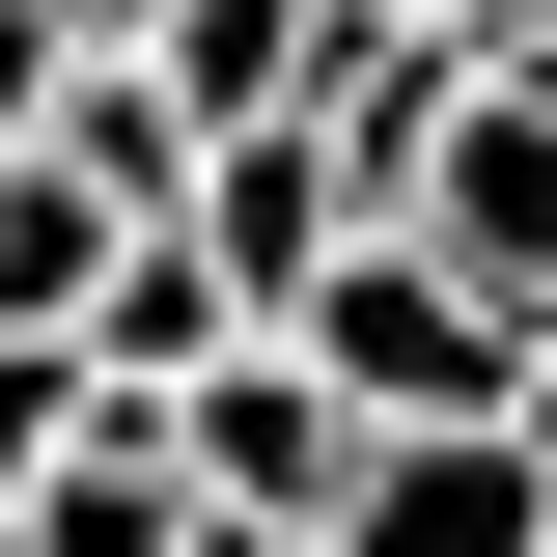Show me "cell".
I'll return each mask as SVG.
<instances>
[{
    "label": "cell",
    "mask_w": 557,
    "mask_h": 557,
    "mask_svg": "<svg viewBox=\"0 0 557 557\" xmlns=\"http://www.w3.org/2000/svg\"><path fill=\"white\" fill-rule=\"evenodd\" d=\"M278 362H307V391H335L362 446H446V418H502V362H530V335H502V307H446V278H418L391 223H362V251L307 278V307H278Z\"/></svg>",
    "instance_id": "6da1fadb"
},
{
    "label": "cell",
    "mask_w": 557,
    "mask_h": 557,
    "mask_svg": "<svg viewBox=\"0 0 557 557\" xmlns=\"http://www.w3.org/2000/svg\"><path fill=\"white\" fill-rule=\"evenodd\" d=\"M362 223H391V251L446 278V307L557 335V112H530V84H446V139H418V168H391Z\"/></svg>",
    "instance_id": "7a4b0ae2"
},
{
    "label": "cell",
    "mask_w": 557,
    "mask_h": 557,
    "mask_svg": "<svg viewBox=\"0 0 557 557\" xmlns=\"http://www.w3.org/2000/svg\"><path fill=\"white\" fill-rule=\"evenodd\" d=\"M139 446H168V502H196V530H335V474H362V418L307 391V362H278V335H223L196 391L139 418Z\"/></svg>",
    "instance_id": "3957f363"
},
{
    "label": "cell",
    "mask_w": 557,
    "mask_h": 557,
    "mask_svg": "<svg viewBox=\"0 0 557 557\" xmlns=\"http://www.w3.org/2000/svg\"><path fill=\"white\" fill-rule=\"evenodd\" d=\"M168 251H196L223 307H251V335H278V307H307V278L362 251V196H335V139L278 112V139H196V196H168Z\"/></svg>",
    "instance_id": "277c9868"
},
{
    "label": "cell",
    "mask_w": 557,
    "mask_h": 557,
    "mask_svg": "<svg viewBox=\"0 0 557 557\" xmlns=\"http://www.w3.org/2000/svg\"><path fill=\"white\" fill-rule=\"evenodd\" d=\"M307 557H557V474L502 446V418H446V446H362Z\"/></svg>",
    "instance_id": "5b68a950"
},
{
    "label": "cell",
    "mask_w": 557,
    "mask_h": 557,
    "mask_svg": "<svg viewBox=\"0 0 557 557\" xmlns=\"http://www.w3.org/2000/svg\"><path fill=\"white\" fill-rule=\"evenodd\" d=\"M139 84H168L196 139H278L307 84H335V28H307V0H168V28H139Z\"/></svg>",
    "instance_id": "8992f818"
},
{
    "label": "cell",
    "mask_w": 557,
    "mask_h": 557,
    "mask_svg": "<svg viewBox=\"0 0 557 557\" xmlns=\"http://www.w3.org/2000/svg\"><path fill=\"white\" fill-rule=\"evenodd\" d=\"M0 557H196V502H168V446L112 418L84 474H28V502H0Z\"/></svg>",
    "instance_id": "52a82bcc"
},
{
    "label": "cell",
    "mask_w": 557,
    "mask_h": 557,
    "mask_svg": "<svg viewBox=\"0 0 557 557\" xmlns=\"http://www.w3.org/2000/svg\"><path fill=\"white\" fill-rule=\"evenodd\" d=\"M84 446H112V391H84L57 335H0V502H28V474H84Z\"/></svg>",
    "instance_id": "ba28073f"
},
{
    "label": "cell",
    "mask_w": 557,
    "mask_h": 557,
    "mask_svg": "<svg viewBox=\"0 0 557 557\" xmlns=\"http://www.w3.org/2000/svg\"><path fill=\"white\" fill-rule=\"evenodd\" d=\"M502 446H530V474H557V335H530V362H502Z\"/></svg>",
    "instance_id": "9c48e42d"
},
{
    "label": "cell",
    "mask_w": 557,
    "mask_h": 557,
    "mask_svg": "<svg viewBox=\"0 0 557 557\" xmlns=\"http://www.w3.org/2000/svg\"><path fill=\"white\" fill-rule=\"evenodd\" d=\"M57 28H84V57H139V28H168V0H57Z\"/></svg>",
    "instance_id": "30bf717a"
},
{
    "label": "cell",
    "mask_w": 557,
    "mask_h": 557,
    "mask_svg": "<svg viewBox=\"0 0 557 557\" xmlns=\"http://www.w3.org/2000/svg\"><path fill=\"white\" fill-rule=\"evenodd\" d=\"M502 84H530V112H557V57H502Z\"/></svg>",
    "instance_id": "8fae6325"
}]
</instances>
